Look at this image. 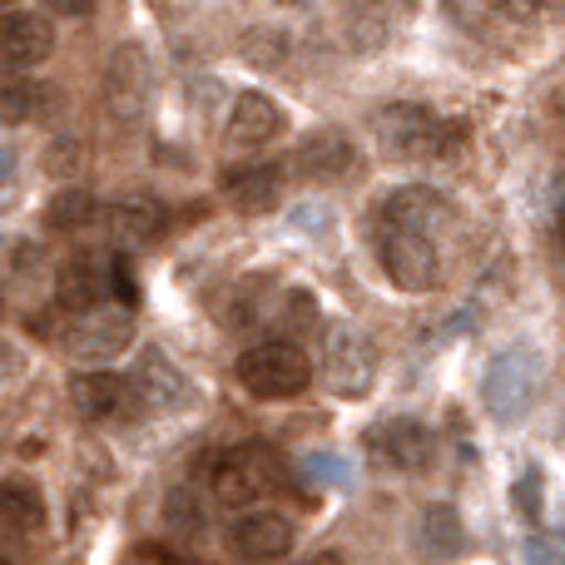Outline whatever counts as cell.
I'll list each match as a JSON object with an SVG mask.
<instances>
[{
  "label": "cell",
  "instance_id": "obj_1",
  "mask_svg": "<svg viewBox=\"0 0 565 565\" xmlns=\"http://www.w3.org/2000/svg\"><path fill=\"white\" fill-rule=\"evenodd\" d=\"M382 149L392 159H457L467 149V125L461 119H441L431 105H417V99H397L387 105L377 119Z\"/></svg>",
  "mask_w": 565,
  "mask_h": 565
},
{
  "label": "cell",
  "instance_id": "obj_2",
  "mask_svg": "<svg viewBox=\"0 0 565 565\" xmlns=\"http://www.w3.org/2000/svg\"><path fill=\"white\" fill-rule=\"evenodd\" d=\"M541 377H546V358L531 342H511L497 358L487 362V377H481V397H487V412L497 422H521L531 412L541 392Z\"/></svg>",
  "mask_w": 565,
  "mask_h": 565
},
{
  "label": "cell",
  "instance_id": "obj_3",
  "mask_svg": "<svg viewBox=\"0 0 565 565\" xmlns=\"http://www.w3.org/2000/svg\"><path fill=\"white\" fill-rule=\"evenodd\" d=\"M288 481V471H282V457L274 447H264V441H244V447L224 451L214 467V497L224 501L228 511H244L254 507V501L274 497V491Z\"/></svg>",
  "mask_w": 565,
  "mask_h": 565
},
{
  "label": "cell",
  "instance_id": "obj_4",
  "mask_svg": "<svg viewBox=\"0 0 565 565\" xmlns=\"http://www.w3.org/2000/svg\"><path fill=\"white\" fill-rule=\"evenodd\" d=\"M238 382L264 402H288L312 382V362L302 358V348H292V342H282V338L254 342V348L238 358Z\"/></svg>",
  "mask_w": 565,
  "mask_h": 565
},
{
  "label": "cell",
  "instance_id": "obj_5",
  "mask_svg": "<svg viewBox=\"0 0 565 565\" xmlns=\"http://www.w3.org/2000/svg\"><path fill=\"white\" fill-rule=\"evenodd\" d=\"M322 382L348 402L367 397L372 382H377V352H372V342L362 338L358 328H348V322L328 328V342H322Z\"/></svg>",
  "mask_w": 565,
  "mask_h": 565
},
{
  "label": "cell",
  "instance_id": "obj_6",
  "mask_svg": "<svg viewBox=\"0 0 565 565\" xmlns=\"http://www.w3.org/2000/svg\"><path fill=\"white\" fill-rule=\"evenodd\" d=\"M382 254V274L397 282L402 292H431L441 282V254L427 234H402V228H387L377 238Z\"/></svg>",
  "mask_w": 565,
  "mask_h": 565
},
{
  "label": "cell",
  "instance_id": "obj_7",
  "mask_svg": "<svg viewBox=\"0 0 565 565\" xmlns=\"http://www.w3.org/2000/svg\"><path fill=\"white\" fill-rule=\"evenodd\" d=\"M149 95H154V70H149V55L139 45H119L105 65V105L119 125H135L145 119Z\"/></svg>",
  "mask_w": 565,
  "mask_h": 565
},
{
  "label": "cell",
  "instance_id": "obj_8",
  "mask_svg": "<svg viewBox=\"0 0 565 565\" xmlns=\"http://www.w3.org/2000/svg\"><path fill=\"white\" fill-rule=\"evenodd\" d=\"M135 342V318L125 308H89L75 312V322L65 328V348L85 362H109Z\"/></svg>",
  "mask_w": 565,
  "mask_h": 565
},
{
  "label": "cell",
  "instance_id": "obj_9",
  "mask_svg": "<svg viewBox=\"0 0 565 565\" xmlns=\"http://www.w3.org/2000/svg\"><path fill=\"white\" fill-rule=\"evenodd\" d=\"M367 447L377 451L392 471H427L431 457H437V437H431V427L427 422H417V417L382 422V427L367 437Z\"/></svg>",
  "mask_w": 565,
  "mask_h": 565
},
{
  "label": "cell",
  "instance_id": "obj_10",
  "mask_svg": "<svg viewBox=\"0 0 565 565\" xmlns=\"http://www.w3.org/2000/svg\"><path fill=\"white\" fill-rule=\"evenodd\" d=\"M129 392H135L139 407H154V412H179L189 397H194V392H189V377L159 348L139 352V367H135V377H129Z\"/></svg>",
  "mask_w": 565,
  "mask_h": 565
},
{
  "label": "cell",
  "instance_id": "obj_11",
  "mask_svg": "<svg viewBox=\"0 0 565 565\" xmlns=\"http://www.w3.org/2000/svg\"><path fill=\"white\" fill-rule=\"evenodd\" d=\"M55 298L65 312H89L109 298V258L105 254H75L60 264Z\"/></svg>",
  "mask_w": 565,
  "mask_h": 565
},
{
  "label": "cell",
  "instance_id": "obj_12",
  "mask_svg": "<svg viewBox=\"0 0 565 565\" xmlns=\"http://www.w3.org/2000/svg\"><path fill=\"white\" fill-rule=\"evenodd\" d=\"M55 50V25L35 10H6L0 15V65H40Z\"/></svg>",
  "mask_w": 565,
  "mask_h": 565
},
{
  "label": "cell",
  "instance_id": "obj_13",
  "mask_svg": "<svg viewBox=\"0 0 565 565\" xmlns=\"http://www.w3.org/2000/svg\"><path fill=\"white\" fill-rule=\"evenodd\" d=\"M169 224V209L159 204V199H115V204L105 209V234L115 238L119 248H139V244H154L159 234H164Z\"/></svg>",
  "mask_w": 565,
  "mask_h": 565
},
{
  "label": "cell",
  "instance_id": "obj_14",
  "mask_svg": "<svg viewBox=\"0 0 565 565\" xmlns=\"http://www.w3.org/2000/svg\"><path fill=\"white\" fill-rule=\"evenodd\" d=\"M70 402L79 407V417L89 422H105V417H125V412H135V392H129V377H119V372H79L75 382H70Z\"/></svg>",
  "mask_w": 565,
  "mask_h": 565
},
{
  "label": "cell",
  "instance_id": "obj_15",
  "mask_svg": "<svg viewBox=\"0 0 565 565\" xmlns=\"http://www.w3.org/2000/svg\"><path fill=\"white\" fill-rule=\"evenodd\" d=\"M382 214H387V228H402V234H427L431 238V228H441L451 218V204L437 194V189L407 184V189H397V194L382 204Z\"/></svg>",
  "mask_w": 565,
  "mask_h": 565
},
{
  "label": "cell",
  "instance_id": "obj_16",
  "mask_svg": "<svg viewBox=\"0 0 565 565\" xmlns=\"http://www.w3.org/2000/svg\"><path fill=\"white\" fill-rule=\"evenodd\" d=\"M234 551L244 561H282L292 551V521L278 511H248L234 526Z\"/></svg>",
  "mask_w": 565,
  "mask_h": 565
},
{
  "label": "cell",
  "instance_id": "obj_17",
  "mask_svg": "<svg viewBox=\"0 0 565 565\" xmlns=\"http://www.w3.org/2000/svg\"><path fill=\"white\" fill-rule=\"evenodd\" d=\"M282 194V169L278 164H238L224 174V199L238 214H268Z\"/></svg>",
  "mask_w": 565,
  "mask_h": 565
},
{
  "label": "cell",
  "instance_id": "obj_18",
  "mask_svg": "<svg viewBox=\"0 0 565 565\" xmlns=\"http://www.w3.org/2000/svg\"><path fill=\"white\" fill-rule=\"evenodd\" d=\"M282 135V109L274 95H264V89H248V95H238L234 115H228V139L244 149L254 145H268V139Z\"/></svg>",
  "mask_w": 565,
  "mask_h": 565
},
{
  "label": "cell",
  "instance_id": "obj_19",
  "mask_svg": "<svg viewBox=\"0 0 565 565\" xmlns=\"http://www.w3.org/2000/svg\"><path fill=\"white\" fill-rule=\"evenodd\" d=\"M352 139L342 135V129H318V135L302 139V149L292 154V164H298L302 179H338L352 169Z\"/></svg>",
  "mask_w": 565,
  "mask_h": 565
},
{
  "label": "cell",
  "instance_id": "obj_20",
  "mask_svg": "<svg viewBox=\"0 0 565 565\" xmlns=\"http://www.w3.org/2000/svg\"><path fill=\"white\" fill-rule=\"evenodd\" d=\"M50 105V89L40 79H30L25 70H0V119L6 125H30Z\"/></svg>",
  "mask_w": 565,
  "mask_h": 565
},
{
  "label": "cell",
  "instance_id": "obj_21",
  "mask_svg": "<svg viewBox=\"0 0 565 565\" xmlns=\"http://www.w3.org/2000/svg\"><path fill=\"white\" fill-rule=\"evenodd\" d=\"M45 526V501L30 481H0V531L25 536V531Z\"/></svg>",
  "mask_w": 565,
  "mask_h": 565
},
{
  "label": "cell",
  "instance_id": "obj_22",
  "mask_svg": "<svg viewBox=\"0 0 565 565\" xmlns=\"http://www.w3.org/2000/svg\"><path fill=\"white\" fill-rule=\"evenodd\" d=\"M417 551L431 561H447L461 551V521L451 516V507H427L417 521Z\"/></svg>",
  "mask_w": 565,
  "mask_h": 565
},
{
  "label": "cell",
  "instance_id": "obj_23",
  "mask_svg": "<svg viewBox=\"0 0 565 565\" xmlns=\"http://www.w3.org/2000/svg\"><path fill=\"white\" fill-rule=\"evenodd\" d=\"M89 218H95V199H89L85 189H60V194L45 204V224L55 228V234H75V228H85Z\"/></svg>",
  "mask_w": 565,
  "mask_h": 565
},
{
  "label": "cell",
  "instance_id": "obj_24",
  "mask_svg": "<svg viewBox=\"0 0 565 565\" xmlns=\"http://www.w3.org/2000/svg\"><path fill=\"white\" fill-rule=\"evenodd\" d=\"M164 521H169V531H179V536H194V531L204 526V511H199L194 491H169Z\"/></svg>",
  "mask_w": 565,
  "mask_h": 565
},
{
  "label": "cell",
  "instance_id": "obj_25",
  "mask_svg": "<svg viewBox=\"0 0 565 565\" xmlns=\"http://www.w3.org/2000/svg\"><path fill=\"white\" fill-rule=\"evenodd\" d=\"M318 322V298L312 292H288L282 298V328L298 332V328H312Z\"/></svg>",
  "mask_w": 565,
  "mask_h": 565
},
{
  "label": "cell",
  "instance_id": "obj_26",
  "mask_svg": "<svg viewBox=\"0 0 565 565\" xmlns=\"http://www.w3.org/2000/svg\"><path fill=\"white\" fill-rule=\"evenodd\" d=\"M516 511L526 521H541V477L536 471H526V477L516 481Z\"/></svg>",
  "mask_w": 565,
  "mask_h": 565
},
{
  "label": "cell",
  "instance_id": "obj_27",
  "mask_svg": "<svg viewBox=\"0 0 565 565\" xmlns=\"http://www.w3.org/2000/svg\"><path fill=\"white\" fill-rule=\"evenodd\" d=\"M109 292H115L119 302H129V308H135L139 288H135V274H129V258H109Z\"/></svg>",
  "mask_w": 565,
  "mask_h": 565
},
{
  "label": "cell",
  "instance_id": "obj_28",
  "mask_svg": "<svg viewBox=\"0 0 565 565\" xmlns=\"http://www.w3.org/2000/svg\"><path fill=\"white\" fill-rule=\"evenodd\" d=\"M526 565H565V551L556 546V541H531Z\"/></svg>",
  "mask_w": 565,
  "mask_h": 565
},
{
  "label": "cell",
  "instance_id": "obj_29",
  "mask_svg": "<svg viewBox=\"0 0 565 565\" xmlns=\"http://www.w3.org/2000/svg\"><path fill=\"white\" fill-rule=\"evenodd\" d=\"M491 10H497V15H511V20H531L536 15V6H531V0H487Z\"/></svg>",
  "mask_w": 565,
  "mask_h": 565
},
{
  "label": "cell",
  "instance_id": "obj_30",
  "mask_svg": "<svg viewBox=\"0 0 565 565\" xmlns=\"http://www.w3.org/2000/svg\"><path fill=\"white\" fill-rule=\"evenodd\" d=\"M55 15H89L95 10V0H45Z\"/></svg>",
  "mask_w": 565,
  "mask_h": 565
},
{
  "label": "cell",
  "instance_id": "obj_31",
  "mask_svg": "<svg viewBox=\"0 0 565 565\" xmlns=\"http://www.w3.org/2000/svg\"><path fill=\"white\" fill-rule=\"evenodd\" d=\"M318 218H322V209H292V224H298V228H312V234H318Z\"/></svg>",
  "mask_w": 565,
  "mask_h": 565
},
{
  "label": "cell",
  "instance_id": "obj_32",
  "mask_svg": "<svg viewBox=\"0 0 565 565\" xmlns=\"http://www.w3.org/2000/svg\"><path fill=\"white\" fill-rule=\"evenodd\" d=\"M10 372H20V352L10 342H0V377H10Z\"/></svg>",
  "mask_w": 565,
  "mask_h": 565
},
{
  "label": "cell",
  "instance_id": "obj_33",
  "mask_svg": "<svg viewBox=\"0 0 565 565\" xmlns=\"http://www.w3.org/2000/svg\"><path fill=\"white\" fill-rule=\"evenodd\" d=\"M10 179H15V149H6V145H0V189H6Z\"/></svg>",
  "mask_w": 565,
  "mask_h": 565
},
{
  "label": "cell",
  "instance_id": "obj_34",
  "mask_svg": "<svg viewBox=\"0 0 565 565\" xmlns=\"http://www.w3.org/2000/svg\"><path fill=\"white\" fill-rule=\"evenodd\" d=\"M139 565H179V561L164 556V551H145V556H139Z\"/></svg>",
  "mask_w": 565,
  "mask_h": 565
},
{
  "label": "cell",
  "instance_id": "obj_35",
  "mask_svg": "<svg viewBox=\"0 0 565 565\" xmlns=\"http://www.w3.org/2000/svg\"><path fill=\"white\" fill-rule=\"evenodd\" d=\"M531 6H546V10H565V0H531Z\"/></svg>",
  "mask_w": 565,
  "mask_h": 565
},
{
  "label": "cell",
  "instance_id": "obj_36",
  "mask_svg": "<svg viewBox=\"0 0 565 565\" xmlns=\"http://www.w3.org/2000/svg\"><path fill=\"white\" fill-rule=\"evenodd\" d=\"M308 565H342L338 556H318V561H308Z\"/></svg>",
  "mask_w": 565,
  "mask_h": 565
},
{
  "label": "cell",
  "instance_id": "obj_37",
  "mask_svg": "<svg viewBox=\"0 0 565 565\" xmlns=\"http://www.w3.org/2000/svg\"><path fill=\"white\" fill-rule=\"evenodd\" d=\"M556 234H561V248H565V214H561V224H556Z\"/></svg>",
  "mask_w": 565,
  "mask_h": 565
},
{
  "label": "cell",
  "instance_id": "obj_38",
  "mask_svg": "<svg viewBox=\"0 0 565 565\" xmlns=\"http://www.w3.org/2000/svg\"><path fill=\"white\" fill-rule=\"evenodd\" d=\"M0 565H10V561H0Z\"/></svg>",
  "mask_w": 565,
  "mask_h": 565
}]
</instances>
